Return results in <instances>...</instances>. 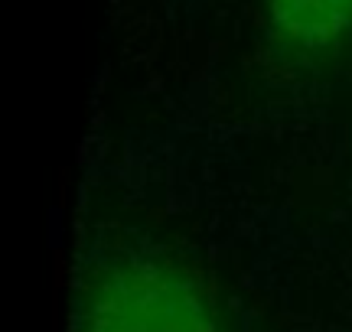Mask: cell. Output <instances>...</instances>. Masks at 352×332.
Masks as SVG:
<instances>
[{
    "mask_svg": "<svg viewBox=\"0 0 352 332\" xmlns=\"http://www.w3.org/2000/svg\"><path fill=\"white\" fill-rule=\"evenodd\" d=\"M78 332H222L209 294L160 257L111 261L85 283Z\"/></svg>",
    "mask_w": 352,
    "mask_h": 332,
    "instance_id": "1",
    "label": "cell"
},
{
    "mask_svg": "<svg viewBox=\"0 0 352 332\" xmlns=\"http://www.w3.org/2000/svg\"><path fill=\"white\" fill-rule=\"evenodd\" d=\"M264 20L280 49L320 56L352 33V0H264Z\"/></svg>",
    "mask_w": 352,
    "mask_h": 332,
    "instance_id": "2",
    "label": "cell"
}]
</instances>
